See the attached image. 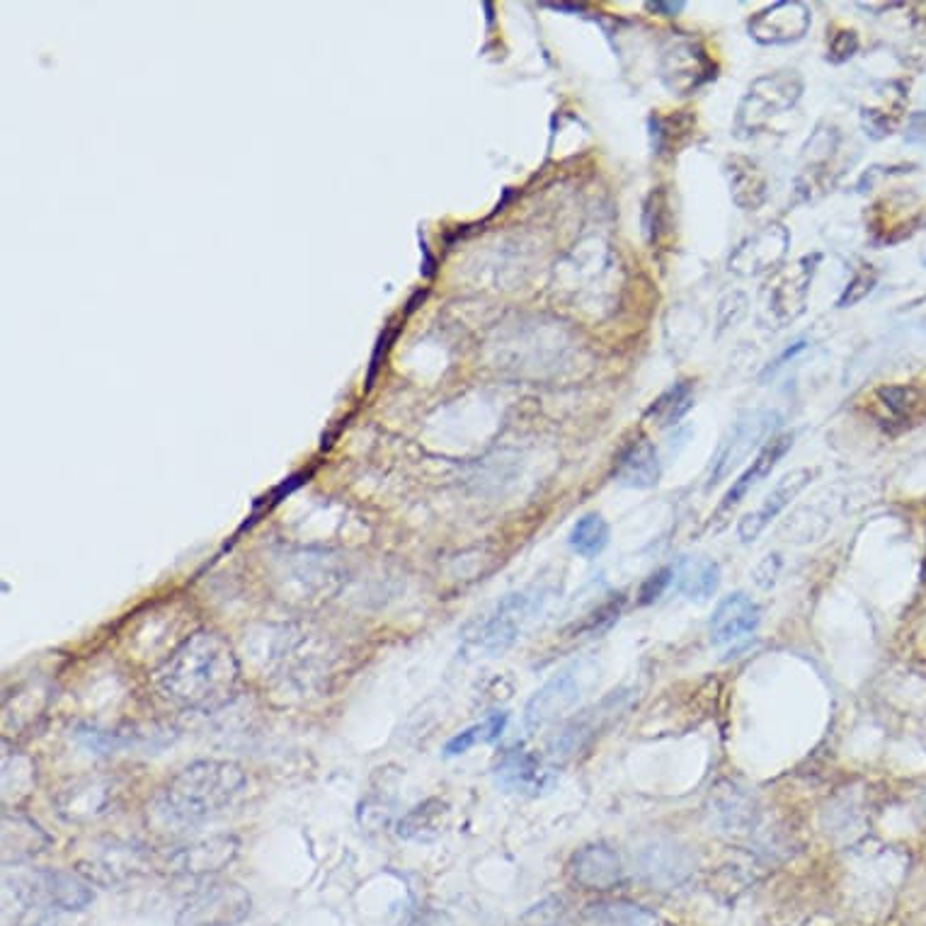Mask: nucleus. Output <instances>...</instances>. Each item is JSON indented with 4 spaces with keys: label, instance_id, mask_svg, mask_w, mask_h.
<instances>
[{
    "label": "nucleus",
    "instance_id": "34",
    "mask_svg": "<svg viewBox=\"0 0 926 926\" xmlns=\"http://www.w3.org/2000/svg\"><path fill=\"white\" fill-rule=\"evenodd\" d=\"M670 204H668V194H664L662 187L650 192L648 202L643 206V233L645 241L650 245H658L662 241V236L670 233Z\"/></svg>",
    "mask_w": 926,
    "mask_h": 926
},
{
    "label": "nucleus",
    "instance_id": "13",
    "mask_svg": "<svg viewBox=\"0 0 926 926\" xmlns=\"http://www.w3.org/2000/svg\"><path fill=\"white\" fill-rule=\"evenodd\" d=\"M582 696V684L580 677L572 670H566L556 674L554 680H548L541 689L529 699L527 711H524V723L527 731L541 733L548 725L558 723L560 718H566L575 706L580 703Z\"/></svg>",
    "mask_w": 926,
    "mask_h": 926
},
{
    "label": "nucleus",
    "instance_id": "36",
    "mask_svg": "<svg viewBox=\"0 0 926 926\" xmlns=\"http://www.w3.org/2000/svg\"><path fill=\"white\" fill-rule=\"evenodd\" d=\"M566 912L568 908L563 898H556L554 895V898L541 900L532 910H527L522 914V919H519V926H558L563 924Z\"/></svg>",
    "mask_w": 926,
    "mask_h": 926
},
{
    "label": "nucleus",
    "instance_id": "40",
    "mask_svg": "<svg viewBox=\"0 0 926 926\" xmlns=\"http://www.w3.org/2000/svg\"><path fill=\"white\" fill-rule=\"evenodd\" d=\"M395 338V328H389L386 332H383V335L379 338V342H377V350H373V357H371V369H369V377H367V389H371L373 386V379H377V371H379V367H381V359H383V355H386V350H389V345H391V340Z\"/></svg>",
    "mask_w": 926,
    "mask_h": 926
},
{
    "label": "nucleus",
    "instance_id": "12",
    "mask_svg": "<svg viewBox=\"0 0 926 926\" xmlns=\"http://www.w3.org/2000/svg\"><path fill=\"white\" fill-rule=\"evenodd\" d=\"M78 876L86 878L90 886L100 888H122L129 880L143 876L149 871V857L143 854L137 847H122L112 845L107 849L98 851L88 859L78 863Z\"/></svg>",
    "mask_w": 926,
    "mask_h": 926
},
{
    "label": "nucleus",
    "instance_id": "27",
    "mask_svg": "<svg viewBox=\"0 0 926 926\" xmlns=\"http://www.w3.org/2000/svg\"><path fill=\"white\" fill-rule=\"evenodd\" d=\"M37 782L35 762L27 754L3 747V808L17 810L23 800L29 798Z\"/></svg>",
    "mask_w": 926,
    "mask_h": 926
},
{
    "label": "nucleus",
    "instance_id": "18",
    "mask_svg": "<svg viewBox=\"0 0 926 926\" xmlns=\"http://www.w3.org/2000/svg\"><path fill=\"white\" fill-rule=\"evenodd\" d=\"M495 782L507 794L538 796L541 790L554 786L556 772L544 759L527 752V749H509L495 764Z\"/></svg>",
    "mask_w": 926,
    "mask_h": 926
},
{
    "label": "nucleus",
    "instance_id": "1",
    "mask_svg": "<svg viewBox=\"0 0 926 926\" xmlns=\"http://www.w3.org/2000/svg\"><path fill=\"white\" fill-rule=\"evenodd\" d=\"M238 682L241 664L233 648L206 629L182 638L155 670V686L165 699L190 711L221 709L233 699Z\"/></svg>",
    "mask_w": 926,
    "mask_h": 926
},
{
    "label": "nucleus",
    "instance_id": "19",
    "mask_svg": "<svg viewBox=\"0 0 926 926\" xmlns=\"http://www.w3.org/2000/svg\"><path fill=\"white\" fill-rule=\"evenodd\" d=\"M794 440H796L794 432H786V434L772 436V440H769L762 449H759V454L754 456V461L749 464V468H745L737 481H733L731 491H727L725 497L721 499V505H718L715 515H713V522H723V517L731 515L733 509L747 497V493L752 491V487L762 483L766 475H772L774 468L782 464L784 456L790 452Z\"/></svg>",
    "mask_w": 926,
    "mask_h": 926
},
{
    "label": "nucleus",
    "instance_id": "29",
    "mask_svg": "<svg viewBox=\"0 0 926 926\" xmlns=\"http://www.w3.org/2000/svg\"><path fill=\"white\" fill-rule=\"evenodd\" d=\"M876 401L888 413V420L898 422L900 428H908L926 413V395L914 386H880Z\"/></svg>",
    "mask_w": 926,
    "mask_h": 926
},
{
    "label": "nucleus",
    "instance_id": "4",
    "mask_svg": "<svg viewBox=\"0 0 926 926\" xmlns=\"http://www.w3.org/2000/svg\"><path fill=\"white\" fill-rule=\"evenodd\" d=\"M544 592H515L473 619L461 633V655L466 660L497 658L522 636L527 623L544 607Z\"/></svg>",
    "mask_w": 926,
    "mask_h": 926
},
{
    "label": "nucleus",
    "instance_id": "44",
    "mask_svg": "<svg viewBox=\"0 0 926 926\" xmlns=\"http://www.w3.org/2000/svg\"><path fill=\"white\" fill-rule=\"evenodd\" d=\"M35 926H64L61 922H54V919H45V922H39V924H35Z\"/></svg>",
    "mask_w": 926,
    "mask_h": 926
},
{
    "label": "nucleus",
    "instance_id": "26",
    "mask_svg": "<svg viewBox=\"0 0 926 926\" xmlns=\"http://www.w3.org/2000/svg\"><path fill=\"white\" fill-rule=\"evenodd\" d=\"M721 585V566L711 558H682L674 568V587L692 601H709Z\"/></svg>",
    "mask_w": 926,
    "mask_h": 926
},
{
    "label": "nucleus",
    "instance_id": "25",
    "mask_svg": "<svg viewBox=\"0 0 926 926\" xmlns=\"http://www.w3.org/2000/svg\"><path fill=\"white\" fill-rule=\"evenodd\" d=\"M725 168H727V178H731L733 202L747 212L759 210V206L766 202V194H769V180L764 170L759 168L754 161L745 158V155L727 158Z\"/></svg>",
    "mask_w": 926,
    "mask_h": 926
},
{
    "label": "nucleus",
    "instance_id": "42",
    "mask_svg": "<svg viewBox=\"0 0 926 926\" xmlns=\"http://www.w3.org/2000/svg\"><path fill=\"white\" fill-rule=\"evenodd\" d=\"M803 350H806V342H803V340H798L796 345H794V347H788L782 357H776V361H774V364H769L766 371H764V377H766V373H774L776 369H782V367H784V361L794 359V357L798 355V352H803Z\"/></svg>",
    "mask_w": 926,
    "mask_h": 926
},
{
    "label": "nucleus",
    "instance_id": "33",
    "mask_svg": "<svg viewBox=\"0 0 926 926\" xmlns=\"http://www.w3.org/2000/svg\"><path fill=\"white\" fill-rule=\"evenodd\" d=\"M607 544H609V524L601 515L589 512L582 519H578V524L572 527L570 548L575 550L578 556L597 558L601 550L607 548Z\"/></svg>",
    "mask_w": 926,
    "mask_h": 926
},
{
    "label": "nucleus",
    "instance_id": "3",
    "mask_svg": "<svg viewBox=\"0 0 926 926\" xmlns=\"http://www.w3.org/2000/svg\"><path fill=\"white\" fill-rule=\"evenodd\" d=\"M92 888L86 878L66 871L27 868L5 873L3 904L10 910H54V912H83L92 902Z\"/></svg>",
    "mask_w": 926,
    "mask_h": 926
},
{
    "label": "nucleus",
    "instance_id": "28",
    "mask_svg": "<svg viewBox=\"0 0 926 926\" xmlns=\"http://www.w3.org/2000/svg\"><path fill=\"white\" fill-rule=\"evenodd\" d=\"M582 926H655L652 914L631 902H595L582 912Z\"/></svg>",
    "mask_w": 926,
    "mask_h": 926
},
{
    "label": "nucleus",
    "instance_id": "17",
    "mask_svg": "<svg viewBox=\"0 0 926 926\" xmlns=\"http://www.w3.org/2000/svg\"><path fill=\"white\" fill-rule=\"evenodd\" d=\"M815 475H817L815 468H796V471L786 473L782 481L769 491L759 509L740 519V524H737V536H740L743 544H752V541L762 536L766 532V527L772 524L774 519L782 515L810 483H813Z\"/></svg>",
    "mask_w": 926,
    "mask_h": 926
},
{
    "label": "nucleus",
    "instance_id": "15",
    "mask_svg": "<svg viewBox=\"0 0 926 926\" xmlns=\"http://www.w3.org/2000/svg\"><path fill=\"white\" fill-rule=\"evenodd\" d=\"M820 259V253L800 257L798 263L778 279L776 287L772 289V296H769V316H772L774 328H784L803 314Z\"/></svg>",
    "mask_w": 926,
    "mask_h": 926
},
{
    "label": "nucleus",
    "instance_id": "24",
    "mask_svg": "<svg viewBox=\"0 0 926 926\" xmlns=\"http://www.w3.org/2000/svg\"><path fill=\"white\" fill-rule=\"evenodd\" d=\"M452 820V806L444 798H428L420 806L408 810L395 825V835L405 841H418V845H428V841L440 839Z\"/></svg>",
    "mask_w": 926,
    "mask_h": 926
},
{
    "label": "nucleus",
    "instance_id": "21",
    "mask_svg": "<svg viewBox=\"0 0 926 926\" xmlns=\"http://www.w3.org/2000/svg\"><path fill=\"white\" fill-rule=\"evenodd\" d=\"M613 481L631 491H648L658 485L660 456L648 436H638L623 446L613 464Z\"/></svg>",
    "mask_w": 926,
    "mask_h": 926
},
{
    "label": "nucleus",
    "instance_id": "20",
    "mask_svg": "<svg viewBox=\"0 0 926 926\" xmlns=\"http://www.w3.org/2000/svg\"><path fill=\"white\" fill-rule=\"evenodd\" d=\"M570 878L585 890H609L626 876L617 849L609 845H587L570 859Z\"/></svg>",
    "mask_w": 926,
    "mask_h": 926
},
{
    "label": "nucleus",
    "instance_id": "16",
    "mask_svg": "<svg viewBox=\"0 0 926 926\" xmlns=\"http://www.w3.org/2000/svg\"><path fill=\"white\" fill-rule=\"evenodd\" d=\"M762 623V607L745 592H733L723 597L713 609L709 621V636L715 648H731L752 636Z\"/></svg>",
    "mask_w": 926,
    "mask_h": 926
},
{
    "label": "nucleus",
    "instance_id": "14",
    "mask_svg": "<svg viewBox=\"0 0 926 926\" xmlns=\"http://www.w3.org/2000/svg\"><path fill=\"white\" fill-rule=\"evenodd\" d=\"M241 849L233 835H214L178 847L168 857V871L175 876H210L231 866Z\"/></svg>",
    "mask_w": 926,
    "mask_h": 926
},
{
    "label": "nucleus",
    "instance_id": "30",
    "mask_svg": "<svg viewBox=\"0 0 926 926\" xmlns=\"http://www.w3.org/2000/svg\"><path fill=\"white\" fill-rule=\"evenodd\" d=\"M696 127V117L689 112H677L670 117L655 114L650 117V137H652V149L658 153H677L682 145L692 139Z\"/></svg>",
    "mask_w": 926,
    "mask_h": 926
},
{
    "label": "nucleus",
    "instance_id": "43",
    "mask_svg": "<svg viewBox=\"0 0 926 926\" xmlns=\"http://www.w3.org/2000/svg\"><path fill=\"white\" fill-rule=\"evenodd\" d=\"M648 10H652V13H660L664 17H677L684 10V3L682 0H677V3H664V0H658V3H648Z\"/></svg>",
    "mask_w": 926,
    "mask_h": 926
},
{
    "label": "nucleus",
    "instance_id": "8",
    "mask_svg": "<svg viewBox=\"0 0 926 926\" xmlns=\"http://www.w3.org/2000/svg\"><path fill=\"white\" fill-rule=\"evenodd\" d=\"M631 696L626 692H613L607 699H601L592 709L578 713L575 718L560 727V731L550 737L548 743V754L554 762H566V759L575 757L582 752L595 737L609 727L617 718L629 709Z\"/></svg>",
    "mask_w": 926,
    "mask_h": 926
},
{
    "label": "nucleus",
    "instance_id": "23",
    "mask_svg": "<svg viewBox=\"0 0 926 926\" xmlns=\"http://www.w3.org/2000/svg\"><path fill=\"white\" fill-rule=\"evenodd\" d=\"M769 420H772V415H766V418H759V415H754V418L735 424L731 440H725L721 444V449H718V454H715L709 483H706V487H713V485L721 483L723 478L731 473L733 468L740 464L749 452L754 449L757 442L764 440L766 432H769V424H772Z\"/></svg>",
    "mask_w": 926,
    "mask_h": 926
},
{
    "label": "nucleus",
    "instance_id": "10",
    "mask_svg": "<svg viewBox=\"0 0 926 926\" xmlns=\"http://www.w3.org/2000/svg\"><path fill=\"white\" fill-rule=\"evenodd\" d=\"M810 25H813V13H810L806 3H800V0H782V3L759 10L747 23V33L757 45L786 47L803 39Z\"/></svg>",
    "mask_w": 926,
    "mask_h": 926
},
{
    "label": "nucleus",
    "instance_id": "7",
    "mask_svg": "<svg viewBox=\"0 0 926 926\" xmlns=\"http://www.w3.org/2000/svg\"><path fill=\"white\" fill-rule=\"evenodd\" d=\"M715 64L701 41L674 37L660 56V80L672 96H694L706 83L715 78Z\"/></svg>",
    "mask_w": 926,
    "mask_h": 926
},
{
    "label": "nucleus",
    "instance_id": "31",
    "mask_svg": "<svg viewBox=\"0 0 926 926\" xmlns=\"http://www.w3.org/2000/svg\"><path fill=\"white\" fill-rule=\"evenodd\" d=\"M692 405H694V386L689 381H677L674 386L664 391L660 398H655L650 408L645 410V418L652 420L658 428L668 430V428H674V424H677L684 415L692 410Z\"/></svg>",
    "mask_w": 926,
    "mask_h": 926
},
{
    "label": "nucleus",
    "instance_id": "22",
    "mask_svg": "<svg viewBox=\"0 0 926 926\" xmlns=\"http://www.w3.org/2000/svg\"><path fill=\"white\" fill-rule=\"evenodd\" d=\"M3 863H25L51 847V837L20 810H3Z\"/></svg>",
    "mask_w": 926,
    "mask_h": 926
},
{
    "label": "nucleus",
    "instance_id": "2",
    "mask_svg": "<svg viewBox=\"0 0 926 926\" xmlns=\"http://www.w3.org/2000/svg\"><path fill=\"white\" fill-rule=\"evenodd\" d=\"M241 764L228 759H200L175 774L161 790L158 815L173 827H192L221 815L245 788Z\"/></svg>",
    "mask_w": 926,
    "mask_h": 926
},
{
    "label": "nucleus",
    "instance_id": "41",
    "mask_svg": "<svg viewBox=\"0 0 926 926\" xmlns=\"http://www.w3.org/2000/svg\"><path fill=\"white\" fill-rule=\"evenodd\" d=\"M904 139L910 143H926V112H914L908 119V134Z\"/></svg>",
    "mask_w": 926,
    "mask_h": 926
},
{
    "label": "nucleus",
    "instance_id": "5",
    "mask_svg": "<svg viewBox=\"0 0 926 926\" xmlns=\"http://www.w3.org/2000/svg\"><path fill=\"white\" fill-rule=\"evenodd\" d=\"M803 78L796 71H776L752 80L735 114L737 137L762 134L772 119L794 110L803 98Z\"/></svg>",
    "mask_w": 926,
    "mask_h": 926
},
{
    "label": "nucleus",
    "instance_id": "35",
    "mask_svg": "<svg viewBox=\"0 0 926 926\" xmlns=\"http://www.w3.org/2000/svg\"><path fill=\"white\" fill-rule=\"evenodd\" d=\"M662 854H664V847H655L645 851L640 861V871L650 883H677L689 868H686V863L674 854V851L670 859H664Z\"/></svg>",
    "mask_w": 926,
    "mask_h": 926
},
{
    "label": "nucleus",
    "instance_id": "38",
    "mask_svg": "<svg viewBox=\"0 0 926 926\" xmlns=\"http://www.w3.org/2000/svg\"><path fill=\"white\" fill-rule=\"evenodd\" d=\"M857 51H859V35L854 29H839V33H835L829 39L827 59L832 64H845V61H849L857 54Z\"/></svg>",
    "mask_w": 926,
    "mask_h": 926
},
{
    "label": "nucleus",
    "instance_id": "6",
    "mask_svg": "<svg viewBox=\"0 0 926 926\" xmlns=\"http://www.w3.org/2000/svg\"><path fill=\"white\" fill-rule=\"evenodd\" d=\"M253 910V898L238 883H212L182 904L178 926H238Z\"/></svg>",
    "mask_w": 926,
    "mask_h": 926
},
{
    "label": "nucleus",
    "instance_id": "11",
    "mask_svg": "<svg viewBox=\"0 0 926 926\" xmlns=\"http://www.w3.org/2000/svg\"><path fill=\"white\" fill-rule=\"evenodd\" d=\"M790 248V233L784 224H766L737 245L727 259V269L740 277H759L784 263Z\"/></svg>",
    "mask_w": 926,
    "mask_h": 926
},
{
    "label": "nucleus",
    "instance_id": "37",
    "mask_svg": "<svg viewBox=\"0 0 926 926\" xmlns=\"http://www.w3.org/2000/svg\"><path fill=\"white\" fill-rule=\"evenodd\" d=\"M876 284H878V272L871 265H863L859 272H854V277H851V282L847 284L845 294L839 296L837 308H849V306L861 304V301L866 299L873 289H876Z\"/></svg>",
    "mask_w": 926,
    "mask_h": 926
},
{
    "label": "nucleus",
    "instance_id": "9",
    "mask_svg": "<svg viewBox=\"0 0 926 926\" xmlns=\"http://www.w3.org/2000/svg\"><path fill=\"white\" fill-rule=\"evenodd\" d=\"M119 784L110 776H83L73 778L66 786L59 788L54 798L56 813L66 822L88 825L105 817L117 806Z\"/></svg>",
    "mask_w": 926,
    "mask_h": 926
},
{
    "label": "nucleus",
    "instance_id": "32",
    "mask_svg": "<svg viewBox=\"0 0 926 926\" xmlns=\"http://www.w3.org/2000/svg\"><path fill=\"white\" fill-rule=\"evenodd\" d=\"M507 721H509V715L503 711L491 713L487 718H483L481 723H475L471 727H466V731H461L459 735H454L452 740L446 743L444 754L446 757H459V754H466L468 749H473L478 745H487V743L499 740V737H503V733H505V727H507Z\"/></svg>",
    "mask_w": 926,
    "mask_h": 926
},
{
    "label": "nucleus",
    "instance_id": "39",
    "mask_svg": "<svg viewBox=\"0 0 926 926\" xmlns=\"http://www.w3.org/2000/svg\"><path fill=\"white\" fill-rule=\"evenodd\" d=\"M670 582H674V568H662L652 572L640 587V605H650V601L662 597V592L670 587Z\"/></svg>",
    "mask_w": 926,
    "mask_h": 926
}]
</instances>
